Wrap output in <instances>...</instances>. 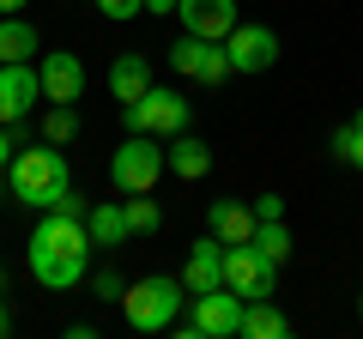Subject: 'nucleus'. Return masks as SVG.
Masks as SVG:
<instances>
[{"mask_svg": "<svg viewBox=\"0 0 363 339\" xmlns=\"http://www.w3.org/2000/svg\"><path fill=\"white\" fill-rule=\"evenodd\" d=\"M169 67H176L182 79H200V85H224V79H230V49L182 30V43L169 49Z\"/></svg>", "mask_w": 363, "mask_h": 339, "instance_id": "nucleus-8", "label": "nucleus"}, {"mask_svg": "<svg viewBox=\"0 0 363 339\" xmlns=\"http://www.w3.org/2000/svg\"><path fill=\"white\" fill-rule=\"evenodd\" d=\"M333 157H339V164H351V170L363 176V116H351L345 128L333 133Z\"/></svg>", "mask_w": 363, "mask_h": 339, "instance_id": "nucleus-23", "label": "nucleus"}, {"mask_svg": "<svg viewBox=\"0 0 363 339\" xmlns=\"http://www.w3.org/2000/svg\"><path fill=\"white\" fill-rule=\"evenodd\" d=\"M97 13H104V18H116V25H128L133 13H145V0H97Z\"/></svg>", "mask_w": 363, "mask_h": 339, "instance_id": "nucleus-25", "label": "nucleus"}, {"mask_svg": "<svg viewBox=\"0 0 363 339\" xmlns=\"http://www.w3.org/2000/svg\"><path fill=\"white\" fill-rule=\"evenodd\" d=\"M224 49H230V73H267V67L279 61V30L236 18V30L224 37Z\"/></svg>", "mask_w": 363, "mask_h": 339, "instance_id": "nucleus-10", "label": "nucleus"}, {"mask_svg": "<svg viewBox=\"0 0 363 339\" xmlns=\"http://www.w3.org/2000/svg\"><path fill=\"white\" fill-rule=\"evenodd\" d=\"M0 297H6V273H0Z\"/></svg>", "mask_w": 363, "mask_h": 339, "instance_id": "nucleus-32", "label": "nucleus"}, {"mask_svg": "<svg viewBox=\"0 0 363 339\" xmlns=\"http://www.w3.org/2000/svg\"><path fill=\"white\" fill-rule=\"evenodd\" d=\"M91 291H97L104 303H121V291H128V279H121V273H109V267H104V273L91 279Z\"/></svg>", "mask_w": 363, "mask_h": 339, "instance_id": "nucleus-24", "label": "nucleus"}, {"mask_svg": "<svg viewBox=\"0 0 363 339\" xmlns=\"http://www.w3.org/2000/svg\"><path fill=\"white\" fill-rule=\"evenodd\" d=\"M176 13L188 37H206V43H224L236 30V0H182Z\"/></svg>", "mask_w": 363, "mask_h": 339, "instance_id": "nucleus-12", "label": "nucleus"}, {"mask_svg": "<svg viewBox=\"0 0 363 339\" xmlns=\"http://www.w3.org/2000/svg\"><path fill=\"white\" fill-rule=\"evenodd\" d=\"M224 285H230L236 297H272L279 267H272L255 243H236V248H224Z\"/></svg>", "mask_w": 363, "mask_h": 339, "instance_id": "nucleus-7", "label": "nucleus"}, {"mask_svg": "<svg viewBox=\"0 0 363 339\" xmlns=\"http://www.w3.org/2000/svg\"><path fill=\"white\" fill-rule=\"evenodd\" d=\"M164 164H169V176H182V182H200V176H212V145L182 128V133L164 140Z\"/></svg>", "mask_w": 363, "mask_h": 339, "instance_id": "nucleus-14", "label": "nucleus"}, {"mask_svg": "<svg viewBox=\"0 0 363 339\" xmlns=\"http://www.w3.org/2000/svg\"><path fill=\"white\" fill-rule=\"evenodd\" d=\"M248 243H255V248L267 255L272 267H285V261H291V230H285V218H260Z\"/></svg>", "mask_w": 363, "mask_h": 339, "instance_id": "nucleus-20", "label": "nucleus"}, {"mask_svg": "<svg viewBox=\"0 0 363 339\" xmlns=\"http://www.w3.org/2000/svg\"><path fill=\"white\" fill-rule=\"evenodd\" d=\"M37 97H43V79L30 61H0V121L18 128V121L37 116Z\"/></svg>", "mask_w": 363, "mask_h": 339, "instance_id": "nucleus-9", "label": "nucleus"}, {"mask_svg": "<svg viewBox=\"0 0 363 339\" xmlns=\"http://www.w3.org/2000/svg\"><path fill=\"white\" fill-rule=\"evenodd\" d=\"M182 0H145V13H176Z\"/></svg>", "mask_w": 363, "mask_h": 339, "instance_id": "nucleus-29", "label": "nucleus"}, {"mask_svg": "<svg viewBox=\"0 0 363 339\" xmlns=\"http://www.w3.org/2000/svg\"><path fill=\"white\" fill-rule=\"evenodd\" d=\"M6 182H13V200L30 212H49L55 200L73 188V170H67V152L61 145H18L13 164H6Z\"/></svg>", "mask_w": 363, "mask_h": 339, "instance_id": "nucleus-2", "label": "nucleus"}, {"mask_svg": "<svg viewBox=\"0 0 363 339\" xmlns=\"http://www.w3.org/2000/svg\"><path fill=\"white\" fill-rule=\"evenodd\" d=\"M25 6H30V0H0V18H6V13H25Z\"/></svg>", "mask_w": 363, "mask_h": 339, "instance_id": "nucleus-30", "label": "nucleus"}, {"mask_svg": "<svg viewBox=\"0 0 363 339\" xmlns=\"http://www.w3.org/2000/svg\"><path fill=\"white\" fill-rule=\"evenodd\" d=\"M357 321H363V297H357Z\"/></svg>", "mask_w": 363, "mask_h": 339, "instance_id": "nucleus-33", "label": "nucleus"}, {"mask_svg": "<svg viewBox=\"0 0 363 339\" xmlns=\"http://www.w3.org/2000/svg\"><path fill=\"white\" fill-rule=\"evenodd\" d=\"M291 333V321H285V309L272 297H248L242 303V339H285Z\"/></svg>", "mask_w": 363, "mask_h": 339, "instance_id": "nucleus-18", "label": "nucleus"}, {"mask_svg": "<svg viewBox=\"0 0 363 339\" xmlns=\"http://www.w3.org/2000/svg\"><path fill=\"white\" fill-rule=\"evenodd\" d=\"M152 91V61H145V55H116V61H109V97H116V104H133V97H145Z\"/></svg>", "mask_w": 363, "mask_h": 339, "instance_id": "nucleus-16", "label": "nucleus"}, {"mask_svg": "<svg viewBox=\"0 0 363 339\" xmlns=\"http://www.w3.org/2000/svg\"><path fill=\"white\" fill-rule=\"evenodd\" d=\"M85 261H91V236L85 218H61V212H37V230L25 243V267L43 291H73L85 285Z\"/></svg>", "mask_w": 363, "mask_h": 339, "instance_id": "nucleus-1", "label": "nucleus"}, {"mask_svg": "<svg viewBox=\"0 0 363 339\" xmlns=\"http://www.w3.org/2000/svg\"><path fill=\"white\" fill-rule=\"evenodd\" d=\"M164 176H169V164H164V140L157 133H128L109 152V182H116V194H152Z\"/></svg>", "mask_w": 363, "mask_h": 339, "instance_id": "nucleus-4", "label": "nucleus"}, {"mask_svg": "<svg viewBox=\"0 0 363 339\" xmlns=\"http://www.w3.org/2000/svg\"><path fill=\"white\" fill-rule=\"evenodd\" d=\"M182 285H188V297H200V291H218V285H224V243H218L212 230L188 248V261H182Z\"/></svg>", "mask_w": 363, "mask_h": 339, "instance_id": "nucleus-13", "label": "nucleus"}, {"mask_svg": "<svg viewBox=\"0 0 363 339\" xmlns=\"http://www.w3.org/2000/svg\"><path fill=\"white\" fill-rule=\"evenodd\" d=\"M188 116H194V104H188L182 91H164V85H152L145 97L121 104V128H128V133H157V140L182 133V128H188Z\"/></svg>", "mask_w": 363, "mask_h": 339, "instance_id": "nucleus-5", "label": "nucleus"}, {"mask_svg": "<svg viewBox=\"0 0 363 339\" xmlns=\"http://www.w3.org/2000/svg\"><path fill=\"white\" fill-rule=\"evenodd\" d=\"M255 206H242V200H212L206 206V230L218 236L224 248H236V243H248V236H255Z\"/></svg>", "mask_w": 363, "mask_h": 339, "instance_id": "nucleus-15", "label": "nucleus"}, {"mask_svg": "<svg viewBox=\"0 0 363 339\" xmlns=\"http://www.w3.org/2000/svg\"><path fill=\"white\" fill-rule=\"evenodd\" d=\"M255 218H285V200H279V194H260L255 200Z\"/></svg>", "mask_w": 363, "mask_h": 339, "instance_id": "nucleus-27", "label": "nucleus"}, {"mask_svg": "<svg viewBox=\"0 0 363 339\" xmlns=\"http://www.w3.org/2000/svg\"><path fill=\"white\" fill-rule=\"evenodd\" d=\"M13 333V309H6V303H0V339Z\"/></svg>", "mask_w": 363, "mask_h": 339, "instance_id": "nucleus-31", "label": "nucleus"}, {"mask_svg": "<svg viewBox=\"0 0 363 339\" xmlns=\"http://www.w3.org/2000/svg\"><path fill=\"white\" fill-rule=\"evenodd\" d=\"M13 152H18V140H13V128L0 121V176H6V164H13Z\"/></svg>", "mask_w": 363, "mask_h": 339, "instance_id": "nucleus-28", "label": "nucleus"}, {"mask_svg": "<svg viewBox=\"0 0 363 339\" xmlns=\"http://www.w3.org/2000/svg\"><path fill=\"white\" fill-rule=\"evenodd\" d=\"M37 55V25H25L18 13L0 18V61H30Z\"/></svg>", "mask_w": 363, "mask_h": 339, "instance_id": "nucleus-19", "label": "nucleus"}, {"mask_svg": "<svg viewBox=\"0 0 363 339\" xmlns=\"http://www.w3.org/2000/svg\"><path fill=\"white\" fill-rule=\"evenodd\" d=\"M85 236H91V248H121L128 243V212H121V200H104V206H91L85 212Z\"/></svg>", "mask_w": 363, "mask_h": 339, "instance_id": "nucleus-17", "label": "nucleus"}, {"mask_svg": "<svg viewBox=\"0 0 363 339\" xmlns=\"http://www.w3.org/2000/svg\"><path fill=\"white\" fill-rule=\"evenodd\" d=\"M49 212H61V218H85V212H91V206H85V200H79V194H73V188H67V194H61V200H55V206H49Z\"/></svg>", "mask_w": 363, "mask_h": 339, "instance_id": "nucleus-26", "label": "nucleus"}, {"mask_svg": "<svg viewBox=\"0 0 363 339\" xmlns=\"http://www.w3.org/2000/svg\"><path fill=\"white\" fill-rule=\"evenodd\" d=\"M37 79H43V104H79V97H85V61L67 55V49L43 55Z\"/></svg>", "mask_w": 363, "mask_h": 339, "instance_id": "nucleus-11", "label": "nucleus"}, {"mask_svg": "<svg viewBox=\"0 0 363 339\" xmlns=\"http://www.w3.org/2000/svg\"><path fill=\"white\" fill-rule=\"evenodd\" d=\"M121 212H128V230L133 236H152L157 224H164V206H157L152 194H121Z\"/></svg>", "mask_w": 363, "mask_h": 339, "instance_id": "nucleus-21", "label": "nucleus"}, {"mask_svg": "<svg viewBox=\"0 0 363 339\" xmlns=\"http://www.w3.org/2000/svg\"><path fill=\"white\" fill-rule=\"evenodd\" d=\"M73 133H79V104H49V116H43V140L67 145Z\"/></svg>", "mask_w": 363, "mask_h": 339, "instance_id": "nucleus-22", "label": "nucleus"}, {"mask_svg": "<svg viewBox=\"0 0 363 339\" xmlns=\"http://www.w3.org/2000/svg\"><path fill=\"white\" fill-rule=\"evenodd\" d=\"M242 303H248V297H236L230 285L200 291L188 321H194V333H200V339H242Z\"/></svg>", "mask_w": 363, "mask_h": 339, "instance_id": "nucleus-6", "label": "nucleus"}, {"mask_svg": "<svg viewBox=\"0 0 363 339\" xmlns=\"http://www.w3.org/2000/svg\"><path fill=\"white\" fill-rule=\"evenodd\" d=\"M182 297H188L182 279L145 273V279H133V285L121 291V315H128L133 333H169V321L182 315Z\"/></svg>", "mask_w": 363, "mask_h": 339, "instance_id": "nucleus-3", "label": "nucleus"}]
</instances>
